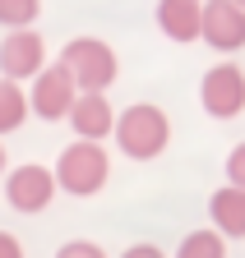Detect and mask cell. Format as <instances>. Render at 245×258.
<instances>
[{
  "instance_id": "obj_19",
  "label": "cell",
  "mask_w": 245,
  "mask_h": 258,
  "mask_svg": "<svg viewBox=\"0 0 245 258\" xmlns=\"http://www.w3.org/2000/svg\"><path fill=\"white\" fill-rule=\"evenodd\" d=\"M0 171H5V148H0Z\"/></svg>"
},
{
  "instance_id": "obj_16",
  "label": "cell",
  "mask_w": 245,
  "mask_h": 258,
  "mask_svg": "<svg viewBox=\"0 0 245 258\" xmlns=\"http://www.w3.org/2000/svg\"><path fill=\"white\" fill-rule=\"evenodd\" d=\"M227 180H231L236 189H245V143H236V148L227 152Z\"/></svg>"
},
{
  "instance_id": "obj_15",
  "label": "cell",
  "mask_w": 245,
  "mask_h": 258,
  "mask_svg": "<svg viewBox=\"0 0 245 258\" xmlns=\"http://www.w3.org/2000/svg\"><path fill=\"white\" fill-rule=\"evenodd\" d=\"M56 258H107V253H102V244H93V240H70V244L56 249Z\"/></svg>"
},
{
  "instance_id": "obj_6",
  "label": "cell",
  "mask_w": 245,
  "mask_h": 258,
  "mask_svg": "<svg viewBox=\"0 0 245 258\" xmlns=\"http://www.w3.org/2000/svg\"><path fill=\"white\" fill-rule=\"evenodd\" d=\"M5 199L14 212H42L56 199V171L37 166V161H23L5 175Z\"/></svg>"
},
{
  "instance_id": "obj_8",
  "label": "cell",
  "mask_w": 245,
  "mask_h": 258,
  "mask_svg": "<svg viewBox=\"0 0 245 258\" xmlns=\"http://www.w3.org/2000/svg\"><path fill=\"white\" fill-rule=\"evenodd\" d=\"M199 37L213 51H240L245 46V5H236V0H204V32Z\"/></svg>"
},
{
  "instance_id": "obj_14",
  "label": "cell",
  "mask_w": 245,
  "mask_h": 258,
  "mask_svg": "<svg viewBox=\"0 0 245 258\" xmlns=\"http://www.w3.org/2000/svg\"><path fill=\"white\" fill-rule=\"evenodd\" d=\"M37 14H42V0H0V23L10 32L14 28H33Z\"/></svg>"
},
{
  "instance_id": "obj_9",
  "label": "cell",
  "mask_w": 245,
  "mask_h": 258,
  "mask_svg": "<svg viewBox=\"0 0 245 258\" xmlns=\"http://www.w3.org/2000/svg\"><path fill=\"white\" fill-rule=\"evenodd\" d=\"M65 120L74 124L79 139H93V143H102L111 129H116V111H111V102H107V92H79Z\"/></svg>"
},
{
  "instance_id": "obj_12",
  "label": "cell",
  "mask_w": 245,
  "mask_h": 258,
  "mask_svg": "<svg viewBox=\"0 0 245 258\" xmlns=\"http://www.w3.org/2000/svg\"><path fill=\"white\" fill-rule=\"evenodd\" d=\"M28 92L14 83V79H0V134H14V129L28 120Z\"/></svg>"
},
{
  "instance_id": "obj_10",
  "label": "cell",
  "mask_w": 245,
  "mask_h": 258,
  "mask_svg": "<svg viewBox=\"0 0 245 258\" xmlns=\"http://www.w3.org/2000/svg\"><path fill=\"white\" fill-rule=\"evenodd\" d=\"M158 28L171 42H199V32H204V0H158Z\"/></svg>"
},
{
  "instance_id": "obj_7",
  "label": "cell",
  "mask_w": 245,
  "mask_h": 258,
  "mask_svg": "<svg viewBox=\"0 0 245 258\" xmlns=\"http://www.w3.org/2000/svg\"><path fill=\"white\" fill-rule=\"evenodd\" d=\"M46 70V42H42V32L33 28H14L5 42H0V74L5 79H37Z\"/></svg>"
},
{
  "instance_id": "obj_17",
  "label": "cell",
  "mask_w": 245,
  "mask_h": 258,
  "mask_svg": "<svg viewBox=\"0 0 245 258\" xmlns=\"http://www.w3.org/2000/svg\"><path fill=\"white\" fill-rule=\"evenodd\" d=\"M0 258H23V244H19L10 231H0Z\"/></svg>"
},
{
  "instance_id": "obj_20",
  "label": "cell",
  "mask_w": 245,
  "mask_h": 258,
  "mask_svg": "<svg viewBox=\"0 0 245 258\" xmlns=\"http://www.w3.org/2000/svg\"><path fill=\"white\" fill-rule=\"evenodd\" d=\"M236 5H245V0H236Z\"/></svg>"
},
{
  "instance_id": "obj_4",
  "label": "cell",
  "mask_w": 245,
  "mask_h": 258,
  "mask_svg": "<svg viewBox=\"0 0 245 258\" xmlns=\"http://www.w3.org/2000/svg\"><path fill=\"white\" fill-rule=\"evenodd\" d=\"M199 102L213 120H236L245 111V70L240 64H213L199 83Z\"/></svg>"
},
{
  "instance_id": "obj_11",
  "label": "cell",
  "mask_w": 245,
  "mask_h": 258,
  "mask_svg": "<svg viewBox=\"0 0 245 258\" xmlns=\"http://www.w3.org/2000/svg\"><path fill=\"white\" fill-rule=\"evenodd\" d=\"M208 217L213 226H218V235L227 240H240L245 235V189L227 184V189H213V199H208Z\"/></svg>"
},
{
  "instance_id": "obj_3",
  "label": "cell",
  "mask_w": 245,
  "mask_h": 258,
  "mask_svg": "<svg viewBox=\"0 0 245 258\" xmlns=\"http://www.w3.org/2000/svg\"><path fill=\"white\" fill-rule=\"evenodd\" d=\"M60 64L70 70V79H74L79 92H107L116 83V70H120V64H116V51L107 42H97V37H74V42H65Z\"/></svg>"
},
{
  "instance_id": "obj_13",
  "label": "cell",
  "mask_w": 245,
  "mask_h": 258,
  "mask_svg": "<svg viewBox=\"0 0 245 258\" xmlns=\"http://www.w3.org/2000/svg\"><path fill=\"white\" fill-rule=\"evenodd\" d=\"M176 258H227V240L218 231H190L176 244Z\"/></svg>"
},
{
  "instance_id": "obj_1",
  "label": "cell",
  "mask_w": 245,
  "mask_h": 258,
  "mask_svg": "<svg viewBox=\"0 0 245 258\" xmlns=\"http://www.w3.org/2000/svg\"><path fill=\"white\" fill-rule=\"evenodd\" d=\"M116 143H120V152L125 157H134V161H153L167 143H171V120H167V111L162 106H153V102H134V106H125L116 115Z\"/></svg>"
},
{
  "instance_id": "obj_2",
  "label": "cell",
  "mask_w": 245,
  "mask_h": 258,
  "mask_svg": "<svg viewBox=\"0 0 245 258\" xmlns=\"http://www.w3.org/2000/svg\"><path fill=\"white\" fill-rule=\"evenodd\" d=\"M111 175V157L102 143L93 139H74L65 152L56 157V189L74 194V199H88V194H97Z\"/></svg>"
},
{
  "instance_id": "obj_5",
  "label": "cell",
  "mask_w": 245,
  "mask_h": 258,
  "mask_svg": "<svg viewBox=\"0 0 245 258\" xmlns=\"http://www.w3.org/2000/svg\"><path fill=\"white\" fill-rule=\"evenodd\" d=\"M74 97H79V88H74L70 70L56 60V64H46V70L33 79L28 106H33V115H42V120H65V115H70V106H74Z\"/></svg>"
},
{
  "instance_id": "obj_18",
  "label": "cell",
  "mask_w": 245,
  "mask_h": 258,
  "mask_svg": "<svg viewBox=\"0 0 245 258\" xmlns=\"http://www.w3.org/2000/svg\"><path fill=\"white\" fill-rule=\"evenodd\" d=\"M120 258H167V253H162L158 244H130V249L120 253Z\"/></svg>"
}]
</instances>
